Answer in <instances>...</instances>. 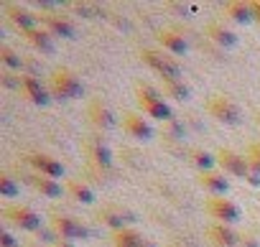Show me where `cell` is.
Segmentation results:
<instances>
[{
  "label": "cell",
  "mask_w": 260,
  "mask_h": 247,
  "mask_svg": "<svg viewBox=\"0 0 260 247\" xmlns=\"http://www.w3.org/2000/svg\"><path fill=\"white\" fill-rule=\"evenodd\" d=\"M97 219H100L105 227H110L112 232H117V229H127L138 217L130 211V209H122V206L110 204V206H102V209L97 211Z\"/></svg>",
  "instance_id": "cell-10"
},
{
  "label": "cell",
  "mask_w": 260,
  "mask_h": 247,
  "mask_svg": "<svg viewBox=\"0 0 260 247\" xmlns=\"http://www.w3.org/2000/svg\"><path fill=\"white\" fill-rule=\"evenodd\" d=\"M84 153H87V158H89L94 166H100V168H110V166H112V153H110V148H107L100 138H87V140H84Z\"/></svg>",
  "instance_id": "cell-17"
},
{
  "label": "cell",
  "mask_w": 260,
  "mask_h": 247,
  "mask_svg": "<svg viewBox=\"0 0 260 247\" xmlns=\"http://www.w3.org/2000/svg\"><path fill=\"white\" fill-rule=\"evenodd\" d=\"M224 16L235 23H252L255 21V3H245V0H232L224 6Z\"/></svg>",
  "instance_id": "cell-20"
},
{
  "label": "cell",
  "mask_w": 260,
  "mask_h": 247,
  "mask_svg": "<svg viewBox=\"0 0 260 247\" xmlns=\"http://www.w3.org/2000/svg\"><path fill=\"white\" fill-rule=\"evenodd\" d=\"M207 112H209V117L222 122V125H237V122L242 120V110L227 94H212L207 99Z\"/></svg>",
  "instance_id": "cell-4"
},
{
  "label": "cell",
  "mask_w": 260,
  "mask_h": 247,
  "mask_svg": "<svg viewBox=\"0 0 260 247\" xmlns=\"http://www.w3.org/2000/svg\"><path fill=\"white\" fill-rule=\"evenodd\" d=\"M74 11H77L79 16H84V18H92V16L97 13V8H92V6H87V3H74Z\"/></svg>",
  "instance_id": "cell-31"
},
{
  "label": "cell",
  "mask_w": 260,
  "mask_h": 247,
  "mask_svg": "<svg viewBox=\"0 0 260 247\" xmlns=\"http://www.w3.org/2000/svg\"><path fill=\"white\" fill-rule=\"evenodd\" d=\"M67 194L74 199V201H79V204H94V189L87 184V181H82V179H69L67 181Z\"/></svg>",
  "instance_id": "cell-24"
},
{
  "label": "cell",
  "mask_w": 260,
  "mask_h": 247,
  "mask_svg": "<svg viewBox=\"0 0 260 247\" xmlns=\"http://www.w3.org/2000/svg\"><path fill=\"white\" fill-rule=\"evenodd\" d=\"M36 51H41V54H49V51H54V39H51V33L46 31V28H41V26H36V28H28V31H23L21 33Z\"/></svg>",
  "instance_id": "cell-23"
},
{
  "label": "cell",
  "mask_w": 260,
  "mask_h": 247,
  "mask_svg": "<svg viewBox=\"0 0 260 247\" xmlns=\"http://www.w3.org/2000/svg\"><path fill=\"white\" fill-rule=\"evenodd\" d=\"M122 130L133 140H151L153 138V125L141 112H122Z\"/></svg>",
  "instance_id": "cell-11"
},
{
  "label": "cell",
  "mask_w": 260,
  "mask_h": 247,
  "mask_svg": "<svg viewBox=\"0 0 260 247\" xmlns=\"http://www.w3.org/2000/svg\"><path fill=\"white\" fill-rule=\"evenodd\" d=\"M6 16H8V21L23 33V31H28V28H36L39 26V16L36 13H31L28 8H23V6H13V3H8L6 8Z\"/></svg>",
  "instance_id": "cell-16"
},
{
  "label": "cell",
  "mask_w": 260,
  "mask_h": 247,
  "mask_svg": "<svg viewBox=\"0 0 260 247\" xmlns=\"http://www.w3.org/2000/svg\"><path fill=\"white\" fill-rule=\"evenodd\" d=\"M204 209H207V214L214 219V224H227V227H232V224L240 222V217H242L240 206H237L232 199H227V196H209V199L204 201Z\"/></svg>",
  "instance_id": "cell-5"
},
{
  "label": "cell",
  "mask_w": 260,
  "mask_h": 247,
  "mask_svg": "<svg viewBox=\"0 0 260 247\" xmlns=\"http://www.w3.org/2000/svg\"><path fill=\"white\" fill-rule=\"evenodd\" d=\"M18 92L23 99H28L31 104H39V107H46L51 102V92L41 84V79H36L34 74H23L18 77Z\"/></svg>",
  "instance_id": "cell-8"
},
{
  "label": "cell",
  "mask_w": 260,
  "mask_h": 247,
  "mask_svg": "<svg viewBox=\"0 0 260 247\" xmlns=\"http://www.w3.org/2000/svg\"><path fill=\"white\" fill-rule=\"evenodd\" d=\"M6 222H11L13 227L23 229V232H39L41 229V214L26 204H11L3 209Z\"/></svg>",
  "instance_id": "cell-7"
},
{
  "label": "cell",
  "mask_w": 260,
  "mask_h": 247,
  "mask_svg": "<svg viewBox=\"0 0 260 247\" xmlns=\"http://www.w3.org/2000/svg\"><path fill=\"white\" fill-rule=\"evenodd\" d=\"M240 247H260V242L255 239V234H240Z\"/></svg>",
  "instance_id": "cell-33"
},
{
  "label": "cell",
  "mask_w": 260,
  "mask_h": 247,
  "mask_svg": "<svg viewBox=\"0 0 260 247\" xmlns=\"http://www.w3.org/2000/svg\"><path fill=\"white\" fill-rule=\"evenodd\" d=\"M28 184L34 186L36 194H41V196H46V199H59V196L67 191V186H61V181H54V179L41 176V173H31V176H28Z\"/></svg>",
  "instance_id": "cell-18"
},
{
  "label": "cell",
  "mask_w": 260,
  "mask_h": 247,
  "mask_svg": "<svg viewBox=\"0 0 260 247\" xmlns=\"http://www.w3.org/2000/svg\"><path fill=\"white\" fill-rule=\"evenodd\" d=\"M39 23H41V28H46L51 36H61V39H74L77 36V28H74V23L67 18V16H61V13H39Z\"/></svg>",
  "instance_id": "cell-12"
},
{
  "label": "cell",
  "mask_w": 260,
  "mask_h": 247,
  "mask_svg": "<svg viewBox=\"0 0 260 247\" xmlns=\"http://www.w3.org/2000/svg\"><path fill=\"white\" fill-rule=\"evenodd\" d=\"M191 163H194L199 171H214V166H217V156H212L209 151L197 148V151H191Z\"/></svg>",
  "instance_id": "cell-28"
},
{
  "label": "cell",
  "mask_w": 260,
  "mask_h": 247,
  "mask_svg": "<svg viewBox=\"0 0 260 247\" xmlns=\"http://www.w3.org/2000/svg\"><path fill=\"white\" fill-rule=\"evenodd\" d=\"M49 92H51V97L77 99V97L84 94V84L69 66H56L49 77Z\"/></svg>",
  "instance_id": "cell-1"
},
{
  "label": "cell",
  "mask_w": 260,
  "mask_h": 247,
  "mask_svg": "<svg viewBox=\"0 0 260 247\" xmlns=\"http://www.w3.org/2000/svg\"><path fill=\"white\" fill-rule=\"evenodd\" d=\"M54 247H77L74 242H64V239H56V244Z\"/></svg>",
  "instance_id": "cell-34"
},
{
  "label": "cell",
  "mask_w": 260,
  "mask_h": 247,
  "mask_svg": "<svg viewBox=\"0 0 260 247\" xmlns=\"http://www.w3.org/2000/svg\"><path fill=\"white\" fill-rule=\"evenodd\" d=\"M217 163L222 166L224 173L240 176L242 181H245L247 173L252 171L250 163H247V156H245V153H237V151H232V148H219V151H217Z\"/></svg>",
  "instance_id": "cell-9"
},
{
  "label": "cell",
  "mask_w": 260,
  "mask_h": 247,
  "mask_svg": "<svg viewBox=\"0 0 260 247\" xmlns=\"http://www.w3.org/2000/svg\"><path fill=\"white\" fill-rule=\"evenodd\" d=\"M49 219H51V229H54L56 237L64 239V242H77V239H87V237H89V229H87L82 222H77L72 214H59V211H54Z\"/></svg>",
  "instance_id": "cell-6"
},
{
  "label": "cell",
  "mask_w": 260,
  "mask_h": 247,
  "mask_svg": "<svg viewBox=\"0 0 260 247\" xmlns=\"http://www.w3.org/2000/svg\"><path fill=\"white\" fill-rule=\"evenodd\" d=\"M207 237L217 247H240V234L232 227H227V224H212V227H207Z\"/></svg>",
  "instance_id": "cell-22"
},
{
  "label": "cell",
  "mask_w": 260,
  "mask_h": 247,
  "mask_svg": "<svg viewBox=\"0 0 260 247\" xmlns=\"http://www.w3.org/2000/svg\"><path fill=\"white\" fill-rule=\"evenodd\" d=\"M0 247H18V239L11 232H0Z\"/></svg>",
  "instance_id": "cell-32"
},
{
  "label": "cell",
  "mask_w": 260,
  "mask_h": 247,
  "mask_svg": "<svg viewBox=\"0 0 260 247\" xmlns=\"http://www.w3.org/2000/svg\"><path fill=\"white\" fill-rule=\"evenodd\" d=\"M197 184L209 194V196H224L230 191V181L224 179V173L219 171H199Z\"/></svg>",
  "instance_id": "cell-15"
},
{
  "label": "cell",
  "mask_w": 260,
  "mask_h": 247,
  "mask_svg": "<svg viewBox=\"0 0 260 247\" xmlns=\"http://www.w3.org/2000/svg\"><path fill=\"white\" fill-rule=\"evenodd\" d=\"M0 64H3L8 72H18V69H23V59H21V54H16L11 46H0Z\"/></svg>",
  "instance_id": "cell-27"
},
{
  "label": "cell",
  "mask_w": 260,
  "mask_h": 247,
  "mask_svg": "<svg viewBox=\"0 0 260 247\" xmlns=\"http://www.w3.org/2000/svg\"><path fill=\"white\" fill-rule=\"evenodd\" d=\"M18 194H21L18 181H16L11 173H0V196H8V199H13V196H18Z\"/></svg>",
  "instance_id": "cell-29"
},
{
  "label": "cell",
  "mask_w": 260,
  "mask_h": 247,
  "mask_svg": "<svg viewBox=\"0 0 260 247\" xmlns=\"http://www.w3.org/2000/svg\"><path fill=\"white\" fill-rule=\"evenodd\" d=\"M204 36L212 39V41H214L217 46H222V49L237 46V33H235L232 28L222 26V23H207V26H204Z\"/></svg>",
  "instance_id": "cell-21"
},
{
  "label": "cell",
  "mask_w": 260,
  "mask_h": 247,
  "mask_svg": "<svg viewBox=\"0 0 260 247\" xmlns=\"http://www.w3.org/2000/svg\"><path fill=\"white\" fill-rule=\"evenodd\" d=\"M26 161H28L31 168H34L36 173H41V176H49V179H54V181H59V179L64 176L61 161H56V158H51V156H46V153H28Z\"/></svg>",
  "instance_id": "cell-13"
},
{
  "label": "cell",
  "mask_w": 260,
  "mask_h": 247,
  "mask_svg": "<svg viewBox=\"0 0 260 247\" xmlns=\"http://www.w3.org/2000/svg\"><path fill=\"white\" fill-rule=\"evenodd\" d=\"M141 61L153 69L161 79H181V66L171 54H164L158 49H141Z\"/></svg>",
  "instance_id": "cell-3"
},
{
  "label": "cell",
  "mask_w": 260,
  "mask_h": 247,
  "mask_svg": "<svg viewBox=\"0 0 260 247\" xmlns=\"http://www.w3.org/2000/svg\"><path fill=\"white\" fill-rule=\"evenodd\" d=\"M255 21L260 23V0H255Z\"/></svg>",
  "instance_id": "cell-35"
},
{
  "label": "cell",
  "mask_w": 260,
  "mask_h": 247,
  "mask_svg": "<svg viewBox=\"0 0 260 247\" xmlns=\"http://www.w3.org/2000/svg\"><path fill=\"white\" fill-rule=\"evenodd\" d=\"M136 102H138L141 112L153 117V120H171L174 117V112H171L169 102L164 99V94L158 89H153L151 84H138L136 87Z\"/></svg>",
  "instance_id": "cell-2"
},
{
  "label": "cell",
  "mask_w": 260,
  "mask_h": 247,
  "mask_svg": "<svg viewBox=\"0 0 260 247\" xmlns=\"http://www.w3.org/2000/svg\"><path fill=\"white\" fill-rule=\"evenodd\" d=\"M161 82H164V94H169L171 99L184 102V99L191 97V89L184 79H161Z\"/></svg>",
  "instance_id": "cell-26"
},
{
  "label": "cell",
  "mask_w": 260,
  "mask_h": 247,
  "mask_svg": "<svg viewBox=\"0 0 260 247\" xmlns=\"http://www.w3.org/2000/svg\"><path fill=\"white\" fill-rule=\"evenodd\" d=\"M112 247H146V239L138 229L127 227V229L112 232Z\"/></svg>",
  "instance_id": "cell-25"
},
{
  "label": "cell",
  "mask_w": 260,
  "mask_h": 247,
  "mask_svg": "<svg viewBox=\"0 0 260 247\" xmlns=\"http://www.w3.org/2000/svg\"><path fill=\"white\" fill-rule=\"evenodd\" d=\"M87 117H89V122L94 128H100V130H110V128H115V115H112V110L107 107V104H102L100 99L97 102H89V107H87Z\"/></svg>",
  "instance_id": "cell-19"
},
{
  "label": "cell",
  "mask_w": 260,
  "mask_h": 247,
  "mask_svg": "<svg viewBox=\"0 0 260 247\" xmlns=\"http://www.w3.org/2000/svg\"><path fill=\"white\" fill-rule=\"evenodd\" d=\"M245 156H247L250 168H252L255 173H260V140L250 143V146H247V151H245Z\"/></svg>",
  "instance_id": "cell-30"
},
{
  "label": "cell",
  "mask_w": 260,
  "mask_h": 247,
  "mask_svg": "<svg viewBox=\"0 0 260 247\" xmlns=\"http://www.w3.org/2000/svg\"><path fill=\"white\" fill-rule=\"evenodd\" d=\"M156 41L161 49H166L169 54H176V56H184L189 51V41L184 39V33H179L176 28H161L156 33Z\"/></svg>",
  "instance_id": "cell-14"
},
{
  "label": "cell",
  "mask_w": 260,
  "mask_h": 247,
  "mask_svg": "<svg viewBox=\"0 0 260 247\" xmlns=\"http://www.w3.org/2000/svg\"><path fill=\"white\" fill-rule=\"evenodd\" d=\"M255 122H257V125H260V110L255 112Z\"/></svg>",
  "instance_id": "cell-36"
}]
</instances>
